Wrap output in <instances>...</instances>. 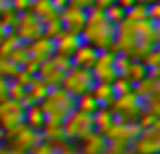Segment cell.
Instances as JSON below:
<instances>
[{
    "label": "cell",
    "instance_id": "6da1fadb",
    "mask_svg": "<svg viewBox=\"0 0 160 154\" xmlns=\"http://www.w3.org/2000/svg\"><path fill=\"white\" fill-rule=\"evenodd\" d=\"M158 36H160L158 22L154 20L132 22L125 18L121 24H117L113 52L122 53L131 59H142L150 50L158 47Z\"/></svg>",
    "mask_w": 160,
    "mask_h": 154
},
{
    "label": "cell",
    "instance_id": "7a4b0ae2",
    "mask_svg": "<svg viewBox=\"0 0 160 154\" xmlns=\"http://www.w3.org/2000/svg\"><path fill=\"white\" fill-rule=\"evenodd\" d=\"M115 34H117V26L105 16V10L91 6L87 10V20H85L81 32H79L83 44H89L97 52L113 50Z\"/></svg>",
    "mask_w": 160,
    "mask_h": 154
},
{
    "label": "cell",
    "instance_id": "3957f363",
    "mask_svg": "<svg viewBox=\"0 0 160 154\" xmlns=\"http://www.w3.org/2000/svg\"><path fill=\"white\" fill-rule=\"evenodd\" d=\"M40 107L44 111L46 119L50 121H63L69 113L75 111V97L61 87H50L46 97L40 101Z\"/></svg>",
    "mask_w": 160,
    "mask_h": 154
},
{
    "label": "cell",
    "instance_id": "277c9868",
    "mask_svg": "<svg viewBox=\"0 0 160 154\" xmlns=\"http://www.w3.org/2000/svg\"><path fill=\"white\" fill-rule=\"evenodd\" d=\"M71 67V59L65 55L53 53L52 57H48L46 61H42L36 69V77L40 81H44L48 87H59L61 79L67 73V69Z\"/></svg>",
    "mask_w": 160,
    "mask_h": 154
},
{
    "label": "cell",
    "instance_id": "5b68a950",
    "mask_svg": "<svg viewBox=\"0 0 160 154\" xmlns=\"http://www.w3.org/2000/svg\"><path fill=\"white\" fill-rule=\"evenodd\" d=\"M93 131H95V122H93V115L89 113L75 109L63 119V134L67 142H75V140L79 142Z\"/></svg>",
    "mask_w": 160,
    "mask_h": 154
},
{
    "label": "cell",
    "instance_id": "8992f818",
    "mask_svg": "<svg viewBox=\"0 0 160 154\" xmlns=\"http://www.w3.org/2000/svg\"><path fill=\"white\" fill-rule=\"evenodd\" d=\"M95 85V77L91 69H83V67H69L67 73L61 79V87H63L67 93H71L73 97H79L83 93H89Z\"/></svg>",
    "mask_w": 160,
    "mask_h": 154
},
{
    "label": "cell",
    "instance_id": "52a82bcc",
    "mask_svg": "<svg viewBox=\"0 0 160 154\" xmlns=\"http://www.w3.org/2000/svg\"><path fill=\"white\" fill-rule=\"evenodd\" d=\"M111 111L117 115L119 121H137V117L144 111V103L131 89L115 97V101L111 103Z\"/></svg>",
    "mask_w": 160,
    "mask_h": 154
},
{
    "label": "cell",
    "instance_id": "ba28073f",
    "mask_svg": "<svg viewBox=\"0 0 160 154\" xmlns=\"http://www.w3.org/2000/svg\"><path fill=\"white\" fill-rule=\"evenodd\" d=\"M12 32L18 36L20 42L30 44V42H34V40H38V38L44 36V22H42L32 10H28V12L18 14Z\"/></svg>",
    "mask_w": 160,
    "mask_h": 154
},
{
    "label": "cell",
    "instance_id": "9c48e42d",
    "mask_svg": "<svg viewBox=\"0 0 160 154\" xmlns=\"http://www.w3.org/2000/svg\"><path fill=\"white\" fill-rule=\"evenodd\" d=\"M42 132L38 128H32L28 127L26 122H22L20 127L12 128V131L6 132V146H10V148H20V150H32L36 148L40 142H42Z\"/></svg>",
    "mask_w": 160,
    "mask_h": 154
},
{
    "label": "cell",
    "instance_id": "30bf717a",
    "mask_svg": "<svg viewBox=\"0 0 160 154\" xmlns=\"http://www.w3.org/2000/svg\"><path fill=\"white\" fill-rule=\"evenodd\" d=\"M24 105L14 101L12 97H2L0 99V127L6 132L12 128L20 127L24 122Z\"/></svg>",
    "mask_w": 160,
    "mask_h": 154
},
{
    "label": "cell",
    "instance_id": "8fae6325",
    "mask_svg": "<svg viewBox=\"0 0 160 154\" xmlns=\"http://www.w3.org/2000/svg\"><path fill=\"white\" fill-rule=\"evenodd\" d=\"M115 57L117 53L113 50H103L97 53V59L93 67H91V73H93L95 81H105V83H113L117 77V67H115Z\"/></svg>",
    "mask_w": 160,
    "mask_h": 154
},
{
    "label": "cell",
    "instance_id": "7c38bea8",
    "mask_svg": "<svg viewBox=\"0 0 160 154\" xmlns=\"http://www.w3.org/2000/svg\"><path fill=\"white\" fill-rule=\"evenodd\" d=\"M160 127H152V128H144L134 137L131 148L134 154H158L160 150Z\"/></svg>",
    "mask_w": 160,
    "mask_h": 154
},
{
    "label": "cell",
    "instance_id": "4fadbf2b",
    "mask_svg": "<svg viewBox=\"0 0 160 154\" xmlns=\"http://www.w3.org/2000/svg\"><path fill=\"white\" fill-rule=\"evenodd\" d=\"M58 18H59V24H61L63 30L79 34L85 20H87V10L79 8V6H73V4H65L63 8L58 12Z\"/></svg>",
    "mask_w": 160,
    "mask_h": 154
},
{
    "label": "cell",
    "instance_id": "5bb4252c",
    "mask_svg": "<svg viewBox=\"0 0 160 154\" xmlns=\"http://www.w3.org/2000/svg\"><path fill=\"white\" fill-rule=\"evenodd\" d=\"M83 44L81 36L75 34V32H67V30H63L61 34H58L53 38V47H55V53L59 55H65V57H71L73 52L77 50L79 46Z\"/></svg>",
    "mask_w": 160,
    "mask_h": 154
},
{
    "label": "cell",
    "instance_id": "9a60e30c",
    "mask_svg": "<svg viewBox=\"0 0 160 154\" xmlns=\"http://www.w3.org/2000/svg\"><path fill=\"white\" fill-rule=\"evenodd\" d=\"M79 142H81V146H79V152L81 154H105L107 152V138L99 131L89 132Z\"/></svg>",
    "mask_w": 160,
    "mask_h": 154
},
{
    "label": "cell",
    "instance_id": "2e32d148",
    "mask_svg": "<svg viewBox=\"0 0 160 154\" xmlns=\"http://www.w3.org/2000/svg\"><path fill=\"white\" fill-rule=\"evenodd\" d=\"M97 53L99 52H97L95 47H91L89 44H81L69 57L71 65L73 67H83V69H91L93 63H95V59H97Z\"/></svg>",
    "mask_w": 160,
    "mask_h": 154
},
{
    "label": "cell",
    "instance_id": "e0dca14e",
    "mask_svg": "<svg viewBox=\"0 0 160 154\" xmlns=\"http://www.w3.org/2000/svg\"><path fill=\"white\" fill-rule=\"evenodd\" d=\"M42 132V138L46 140V142H52V144H61L65 142V134H63V121H50L46 119L44 127L40 128Z\"/></svg>",
    "mask_w": 160,
    "mask_h": 154
},
{
    "label": "cell",
    "instance_id": "ac0fdd59",
    "mask_svg": "<svg viewBox=\"0 0 160 154\" xmlns=\"http://www.w3.org/2000/svg\"><path fill=\"white\" fill-rule=\"evenodd\" d=\"M91 95L97 99V103L101 107H111V103L115 101V89H113V83H105V81H95L93 89H91Z\"/></svg>",
    "mask_w": 160,
    "mask_h": 154
},
{
    "label": "cell",
    "instance_id": "d6986e66",
    "mask_svg": "<svg viewBox=\"0 0 160 154\" xmlns=\"http://www.w3.org/2000/svg\"><path fill=\"white\" fill-rule=\"evenodd\" d=\"M146 75H148V69L144 67L142 61L140 59H128V63H127L121 77H125L131 85H134V83H138L140 79H144Z\"/></svg>",
    "mask_w": 160,
    "mask_h": 154
},
{
    "label": "cell",
    "instance_id": "ffe728a7",
    "mask_svg": "<svg viewBox=\"0 0 160 154\" xmlns=\"http://www.w3.org/2000/svg\"><path fill=\"white\" fill-rule=\"evenodd\" d=\"M24 122H26L28 127H32V128H38V131L44 127L46 115H44V111H42L40 103L26 105V109H24Z\"/></svg>",
    "mask_w": 160,
    "mask_h": 154
},
{
    "label": "cell",
    "instance_id": "44dd1931",
    "mask_svg": "<svg viewBox=\"0 0 160 154\" xmlns=\"http://www.w3.org/2000/svg\"><path fill=\"white\" fill-rule=\"evenodd\" d=\"M30 10H32L42 22H48V20L58 18V10H55V6L52 4V0H32Z\"/></svg>",
    "mask_w": 160,
    "mask_h": 154
},
{
    "label": "cell",
    "instance_id": "7402d4cb",
    "mask_svg": "<svg viewBox=\"0 0 160 154\" xmlns=\"http://www.w3.org/2000/svg\"><path fill=\"white\" fill-rule=\"evenodd\" d=\"M99 107H101V105L97 103V99H95L93 95H91V91H89V93H83V95L75 97V109L77 111H83V113L93 115Z\"/></svg>",
    "mask_w": 160,
    "mask_h": 154
},
{
    "label": "cell",
    "instance_id": "603a6c76",
    "mask_svg": "<svg viewBox=\"0 0 160 154\" xmlns=\"http://www.w3.org/2000/svg\"><path fill=\"white\" fill-rule=\"evenodd\" d=\"M22 67L16 63L12 57H8V55H0V75L8 77V79H14L18 73H20Z\"/></svg>",
    "mask_w": 160,
    "mask_h": 154
},
{
    "label": "cell",
    "instance_id": "cb8c5ba5",
    "mask_svg": "<svg viewBox=\"0 0 160 154\" xmlns=\"http://www.w3.org/2000/svg\"><path fill=\"white\" fill-rule=\"evenodd\" d=\"M127 20H132V22H142V20H148V4H142V2H134L131 8L127 10L125 14Z\"/></svg>",
    "mask_w": 160,
    "mask_h": 154
},
{
    "label": "cell",
    "instance_id": "d4e9b609",
    "mask_svg": "<svg viewBox=\"0 0 160 154\" xmlns=\"http://www.w3.org/2000/svg\"><path fill=\"white\" fill-rule=\"evenodd\" d=\"M125 14H127V12L122 10L119 4H111V6H107V8H105V16H107L109 20L115 24V26L125 20Z\"/></svg>",
    "mask_w": 160,
    "mask_h": 154
},
{
    "label": "cell",
    "instance_id": "484cf974",
    "mask_svg": "<svg viewBox=\"0 0 160 154\" xmlns=\"http://www.w3.org/2000/svg\"><path fill=\"white\" fill-rule=\"evenodd\" d=\"M30 154H58V146L52 144V142H46V140H42V142L36 146V148L30 150Z\"/></svg>",
    "mask_w": 160,
    "mask_h": 154
},
{
    "label": "cell",
    "instance_id": "4316f807",
    "mask_svg": "<svg viewBox=\"0 0 160 154\" xmlns=\"http://www.w3.org/2000/svg\"><path fill=\"white\" fill-rule=\"evenodd\" d=\"M8 6L16 12V14H22V12H28V10H30L32 0H10Z\"/></svg>",
    "mask_w": 160,
    "mask_h": 154
},
{
    "label": "cell",
    "instance_id": "83f0119b",
    "mask_svg": "<svg viewBox=\"0 0 160 154\" xmlns=\"http://www.w3.org/2000/svg\"><path fill=\"white\" fill-rule=\"evenodd\" d=\"M58 154H81L79 152V148H75L71 142H61V144H58Z\"/></svg>",
    "mask_w": 160,
    "mask_h": 154
},
{
    "label": "cell",
    "instance_id": "f1b7e54d",
    "mask_svg": "<svg viewBox=\"0 0 160 154\" xmlns=\"http://www.w3.org/2000/svg\"><path fill=\"white\" fill-rule=\"evenodd\" d=\"M148 20H154V22L160 20V6H158V2L148 4Z\"/></svg>",
    "mask_w": 160,
    "mask_h": 154
},
{
    "label": "cell",
    "instance_id": "f546056e",
    "mask_svg": "<svg viewBox=\"0 0 160 154\" xmlns=\"http://www.w3.org/2000/svg\"><path fill=\"white\" fill-rule=\"evenodd\" d=\"M8 89H10V79L0 75V99H2V97H8Z\"/></svg>",
    "mask_w": 160,
    "mask_h": 154
},
{
    "label": "cell",
    "instance_id": "4dcf8cb0",
    "mask_svg": "<svg viewBox=\"0 0 160 154\" xmlns=\"http://www.w3.org/2000/svg\"><path fill=\"white\" fill-rule=\"evenodd\" d=\"M67 4H73V6H79V8L89 10L91 6H93V0H67Z\"/></svg>",
    "mask_w": 160,
    "mask_h": 154
},
{
    "label": "cell",
    "instance_id": "1f68e13d",
    "mask_svg": "<svg viewBox=\"0 0 160 154\" xmlns=\"http://www.w3.org/2000/svg\"><path fill=\"white\" fill-rule=\"evenodd\" d=\"M10 32H12V28H10L4 20H2V18H0V42H2V40H4Z\"/></svg>",
    "mask_w": 160,
    "mask_h": 154
},
{
    "label": "cell",
    "instance_id": "d6a6232c",
    "mask_svg": "<svg viewBox=\"0 0 160 154\" xmlns=\"http://www.w3.org/2000/svg\"><path fill=\"white\" fill-rule=\"evenodd\" d=\"M111 4H117V0H93V6H97V8H101V10H105Z\"/></svg>",
    "mask_w": 160,
    "mask_h": 154
},
{
    "label": "cell",
    "instance_id": "836d02e7",
    "mask_svg": "<svg viewBox=\"0 0 160 154\" xmlns=\"http://www.w3.org/2000/svg\"><path fill=\"white\" fill-rule=\"evenodd\" d=\"M134 2H137V0H117V4H119V6H121V8L125 10V12H127L128 8H131V6H132Z\"/></svg>",
    "mask_w": 160,
    "mask_h": 154
},
{
    "label": "cell",
    "instance_id": "e575fe53",
    "mask_svg": "<svg viewBox=\"0 0 160 154\" xmlns=\"http://www.w3.org/2000/svg\"><path fill=\"white\" fill-rule=\"evenodd\" d=\"M52 4L55 6V10L59 12V10H61V8H63V6L67 4V0H52Z\"/></svg>",
    "mask_w": 160,
    "mask_h": 154
},
{
    "label": "cell",
    "instance_id": "d590c367",
    "mask_svg": "<svg viewBox=\"0 0 160 154\" xmlns=\"http://www.w3.org/2000/svg\"><path fill=\"white\" fill-rule=\"evenodd\" d=\"M10 148V146H8ZM10 154H30L28 150H20V148H10Z\"/></svg>",
    "mask_w": 160,
    "mask_h": 154
},
{
    "label": "cell",
    "instance_id": "8d00e7d4",
    "mask_svg": "<svg viewBox=\"0 0 160 154\" xmlns=\"http://www.w3.org/2000/svg\"><path fill=\"white\" fill-rule=\"evenodd\" d=\"M0 154H10V148L6 144H0Z\"/></svg>",
    "mask_w": 160,
    "mask_h": 154
},
{
    "label": "cell",
    "instance_id": "74e56055",
    "mask_svg": "<svg viewBox=\"0 0 160 154\" xmlns=\"http://www.w3.org/2000/svg\"><path fill=\"white\" fill-rule=\"evenodd\" d=\"M8 2H10V0H0V12H2L6 6H8Z\"/></svg>",
    "mask_w": 160,
    "mask_h": 154
},
{
    "label": "cell",
    "instance_id": "f35d334b",
    "mask_svg": "<svg viewBox=\"0 0 160 154\" xmlns=\"http://www.w3.org/2000/svg\"><path fill=\"white\" fill-rule=\"evenodd\" d=\"M137 2H142V4H152V2H158V0H137Z\"/></svg>",
    "mask_w": 160,
    "mask_h": 154
}]
</instances>
